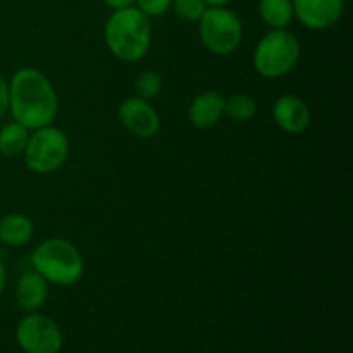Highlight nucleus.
Returning a JSON list of instances; mask_svg holds the SVG:
<instances>
[{"instance_id": "12", "label": "nucleus", "mask_w": 353, "mask_h": 353, "mask_svg": "<svg viewBox=\"0 0 353 353\" xmlns=\"http://www.w3.org/2000/svg\"><path fill=\"white\" fill-rule=\"evenodd\" d=\"M48 299V283L38 272H26L16 285V302L26 312H37Z\"/></svg>"}, {"instance_id": "11", "label": "nucleus", "mask_w": 353, "mask_h": 353, "mask_svg": "<svg viewBox=\"0 0 353 353\" xmlns=\"http://www.w3.org/2000/svg\"><path fill=\"white\" fill-rule=\"evenodd\" d=\"M224 116V97L219 92H203L193 99L188 109V119L199 130L212 128Z\"/></svg>"}, {"instance_id": "8", "label": "nucleus", "mask_w": 353, "mask_h": 353, "mask_svg": "<svg viewBox=\"0 0 353 353\" xmlns=\"http://www.w3.org/2000/svg\"><path fill=\"white\" fill-rule=\"evenodd\" d=\"M117 116L124 130L141 140L154 138L161 128V117L157 110L150 105L148 100L140 99V97H130L124 100L119 105Z\"/></svg>"}, {"instance_id": "20", "label": "nucleus", "mask_w": 353, "mask_h": 353, "mask_svg": "<svg viewBox=\"0 0 353 353\" xmlns=\"http://www.w3.org/2000/svg\"><path fill=\"white\" fill-rule=\"evenodd\" d=\"M9 112V83L0 74V119Z\"/></svg>"}, {"instance_id": "10", "label": "nucleus", "mask_w": 353, "mask_h": 353, "mask_svg": "<svg viewBox=\"0 0 353 353\" xmlns=\"http://www.w3.org/2000/svg\"><path fill=\"white\" fill-rule=\"evenodd\" d=\"M272 117L276 124L288 134H300L310 126L312 114L309 105L300 97L286 93L274 102Z\"/></svg>"}, {"instance_id": "2", "label": "nucleus", "mask_w": 353, "mask_h": 353, "mask_svg": "<svg viewBox=\"0 0 353 353\" xmlns=\"http://www.w3.org/2000/svg\"><path fill=\"white\" fill-rule=\"evenodd\" d=\"M103 38L110 54L119 61H141L152 43L150 19L133 6L114 10L103 28Z\"/></svg>"}, {"instance_id": "3", "label": "nucleus", "mask_w": 353, "mask_h": 353, "mask_svg": "<svg viewBox=\"0 0 353 353\" xmlns=\"http://www.w3.org/2000/svg\"><path fill=\"white\" fill-rule=\"evenodd\" d=\"M33 271L50 285L71 286L85 272L81 252L64 238H50L38 245L31 254Z\"/></svg>"}, {"instance_id": "19", "label": "nucleus", "mask_w": 353, "mask_h": 353, "mask_svg": "<svg viewBox=\"0 0 353 353\" xmlns=\"http://www.w3.org/2000/svg\"><path fill=\"white\" fill-rule=\"evenodd\" d=\"M137 9L141 10L147 17H157L168 12L172 6V0H134Z\"/></svg>"}, {"instance_id": "22", "label": "nucleus", "mask_w": 353, "mask_h": 353, "mask_svg": "<svg viewBox=\"0 0 353 353\" xmlns=\"http://www.w3.org/2000/svg\"><path fill=\"white\" fill-rule=\"evenodd\" d=\"M6 283H7V271L2 259H0V295H2V292L6 290Z\"/></svg>"}, {"instance_id": "13", "label": "nucleus", "mask_w": 353, "mask_h": 353, "mask_svg": "<svg viewBox=\"0 0 353 353\" xmlns=\"http://www.w3.org/2000/svg\"><path fill=\"white\" fill-rule=\"evenodd\" d=\"M34 224L28 216L19 212L9 214L0 221V241L7 247L19 248L33 240Z\"/></svg>"}, {"instance_id": "18", "label": "nucleus", "mask_w": 353, "mask_h": 353, "mask_svg": "<svg viewBox=\"0 0 353 353\" xmlns=\"http://www.w3.org/2000/svg\"><path fill=\"white\" fill-rule=\"evenodd\" d=\"M174 12L183 21H190V23H199L200 17L207 10V6L203 0H172Z\"/></svg>"}, {"instance_id": "16", "label": "nucleus", "mask_w": 353, "mask_h": 353, "mask_svg": "<svg viewBox=\"0 0 353 353\" xmlns=\"http://www.w3.org/2000/svg\"><path fill=\"white\" fill-rule=\"evenodd\" d=\"M257 114V103L250 95L245 93H234V95L224 99V116L230 117L236 123H247L254 119Z\"/></svg>"}, {"instance_id": "21", "label": "nucleus", "mask_w": 353, "mask_h": 353, "mask_svg": "<svg viewBox=\"0 0 353 353\" xmlns=\"http://www.w3.org/2000/svg\"><path fill=\"white\" fill-rule=\"evenodd\" d=\"M107 7H110L112 10L126 9V7H131L134 3V0H103Z\"/></svg>"}, {"instance_id": "7", "label": "nucleus", "mask_w": 353, "mask_h": 353, "mask_svg": "<svg viewBox=\"0 0 353 353\" xmlns=\"http://www.w3.org/2000/svg\"><path fill=\"white\" fill-rule=\"evenodd\" d=\"M16 340L26 353H59L64 343V334L50 317L30 314L17 324Z\"/></svg>"}, {"instance_id": "1", "label": "nucleus", "mask_w": 353, "mask_h": 353, "mask_svg": "<svg viewBox=\"0 0 353 353\" xmlns=\"http://www.w3.org/2000/svg\"><path fill=\"white\" fill-rule=\"evenodd\" d=\"M9 110L26 130H38L55 121L59 99L50 79L34 68L17 69L9 81Z\"/></svg>"}, {"instance_id": "6", "label": "nucleus", "mask_w": 353, "mask_h": 353, "mask_svg": "<svg viewBox=\"0 0 353 353\" xmlns=\"http://www.w3.org/2000/svg\"><path fill=\"white\" fill-rule=\"evenodd\" d=\"M200 41L214 55H230L240 47L243 24L226 7H207L199 21Z\"/></svg>"}, {"instance_id": "17", "label": "nucleus", "mask_w": 353, "mask_h": 353, "mask_svg": "<svg viewBox=\"0 0 353 353\" xmlns=\"http://www.w3.org/2000/svg\"><path fill=\"white\" fill-rule=\"evenodd\" d=\"M162 90V78L155 71H143L138 74L137 81H134V92L137 97L143 100H152L161 93Z\"/></svg>"}, {"instance_id": "9", "label": "nucleus", "mask_w": 353, "mask_h": 353, "mask_svg": "<svg viewBox=\"0 0 353 353\" xmlns=\"http://www.w3.org/2000/svg\"><path fill=\"white\" fill-rule=\"evenodd\" d=\"M293 16L309 30H327L340 21L345 0H292Z\"/></svg>"}, {"instance_id": "15", "label": "nucleus", "mask_w": 353, "mask_h": 353, "mask_svg": "<svg viewBox=\"0 0 353 353\" xmlns=\"http://www.w3.org/2000/svg\"><path fill=\"white\" fill-rule=\"evenodd\" d=\"M30 133L19 123H9L0 130V154L6 157H16L21 155L26 148Z\"/></svg>"}, {"instance_id": "14", "label": "nucleus", "mask_w": 353, "mask_h": 353, "mask_svg": "<svg viewBox=\"0 0 353 353\" xmlns=\"http://www.w3.org/2000/svg\"><path fill=\"white\" fill-rule=\"evenodd\" d=\"M259 14L271 30H285L295 17L292 0H261Z\"/></svg>"}, {"instance_id": "23", "label": "nucleus", "mask_w": 353, "mask_h": 353, "mask_svg": "<svg viewBox=\"0 0 353 353\" xmlns=\"http://www.w3.org/2000/svg\"><path fill=\"white\" fill-rule=\"evenodd\" d=\"M207 7H226L231 0H203Z\"/></svg>"}, {"instance_id": "4", "label": "nucleus", "mask_w": 353, "mask_h": 353, "mask_svg": "<svg viewBox=\"0 0 353 353\" xmlns=\"http://www.w3.org/2000/svg\"><path fill=\"white\" fill-rule=\"evenodd\" d=\"M300 59V43L288 30H271L254 50V68L262 78L278 79L288 74Z\"/></svg>"}, {"instance_id": "5", "label": "nucleus", "mask_w": 353, "mask_h": 353, "mask_svg": "<svg viewBox=\"0 0 353 353\" xmlns=\"http://www.w3.org/2000/svg\"><path fill=\"white\" fill-rule=\"evenodd\" d=\"M23 155L28 169L34 174H50L68 161V134L52 124L33 130V134L28 138Z\"/></svg>"}]
</instances>
